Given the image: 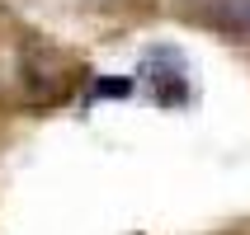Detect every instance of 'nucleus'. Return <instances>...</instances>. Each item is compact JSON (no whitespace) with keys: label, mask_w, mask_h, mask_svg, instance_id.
I'll list each match as a JSON object with an SVG mask.
<instances>
[{"label":"nucleus","mask_w":250,"mask_h":235,"mask_svg":"<svg viewBox=\"0 0 250 235\" xmlns=\"http://www.w3.org/2000/svg\"><path fill=\"white\" fill-rule=\"evenodd\" d=\"M127 90H132L127 80H99L95 85V94H127Z\"/></svg>","instance_id":"nucleus-2"},{"label":"nucleus","mask_w":250,"mask_h":235,"mask_svg":"<svg viewBox=\"0 0 250 235\" xmlns=\"http://www.w3.org/2000/svg\"><path fill=\"white\" fill-rule=\"evenodd\" d=\"M146 80L156 85V99L161 104H180L184 99V56L170 52V47H156L146 56Z\"/></svg>","instance_id":"nucleus-1"}]
</instances>
